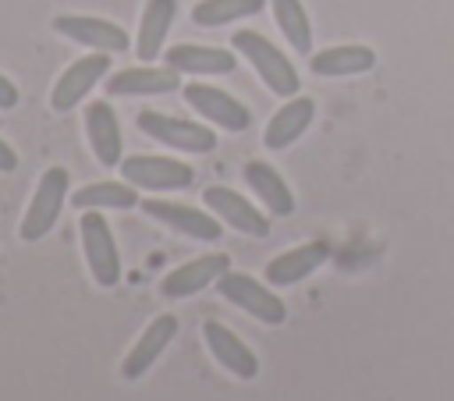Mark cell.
Here are the masks:
<instances>
[{
  "label": "cell",
  "instance_id": "obj_14",
  "mask_svg": "<svg viewBox=\"0 0 454 401\" xmlns=\"http://www.w3.org/2000/svg\"><path fill=\"white\" fill-rule=\"evenodd\" d=\"M174 334H177V316L174 312H160L142 334H138V341L131 344V351L124 355V362H121V376L124 380H138V376H145L149 373V366L163 355V348L174 341Z\"/></svg>",
  "mask_w": 454,
  "mask_h": 401
},
{
  "label": "cell",
  "instance_id": "obj_22",
  "mask_svg": "<svg viewBox=\"0 0 454 401\" xmlns=\"http://www.w3.org/2000/svg\"><path fill=\"white\" fill-rule=\"evenodd\" d=\"M174 14H177V0H145L138 35H135V53L142 60H156L163 53V39L170 32Z\"/></svg>",
  "mask_w": 454,
  "mask_h": 401
},
{
  "label": "cell",
  "instance_id": "obj_5",
  "mask_svg": "<svg viewBox=\"0 0 454 401\" xmlns=\"http://www.w3.org/2000/svg\"><path fill=\"white\" fill-rule=\"evenodd\" d=\"M216 287H220V295H223L231 305H238L241 312L255 316V319L266 323V326H280V323L287 319V305H284L262 280H255V277H248V273L227 270V273L216 280Z\"/></svg>",
  "mask_w": 454,
  "mask_h": 401
},
{
  "label": "cell",
  "instance_id": "obj_24",
  "mask_svg": "<svg viewBox=\"0 0 454 401\" xmlns=\"http://www.w3.org/2000/svg\"><path fill=\"white\" fill-rule=\"evenodd\" d=\"M266 7V0H199L192 7V21L202 28H220L241 18H252Z\"/></svg>",
  "mask_w": 454,
  "mask_h": 401
},
{
  "label": "cell",
  "instance_id": "obj_3",
  "mask_svg": "<svg viewBox=\"0 0 454 401\" xmlns=\"http://www.w3.org/2000/svg\"><path fill=\"white\" fill-rule=\"evenodd\" d=\"M67 188H71V177H67L64 167L43 170V177L35 185V195H32V202L25 209V220H21V238L25 241H43L53 231V224H57V216L64 209Z\"/></svg>",
  "mask_w": 454,
  "mask_h": 401
},
{
  "label": "cell",
  "instance_id": "obj_6",
  "mask_svg": "<svg viewBox=\"0 0 454 401\" xmlns=\"http://www.w3.org/2000/svg\"><path fill=\"white\" fill-rule=\"evenodd\" d=\"M121 177L135 188H145V192H174V188H188L195 170L174 156H149V153H138V156H128L121 160Z\"/></svg>",
  "mask_w": 454,
  "mask_h": 401
},
{
  "label": "cell",
  "instance_id": "obj_17",
  "mask_svg": "<svg viewBox=\"0 0 454 401\" xmlns=\"http://www.w3.org/2000/svg\"><path fill=\"white\" fill-rule=\"evenodd\" d=\"M167 67L177 75H231L238 67V57L220 46H199V43H177L163 53Z\"/></svg>",
  "mask_w": 454,
  "mask_h": 401
},
{
  "label": "cell",
  "instance_id": "obj_12",
  "mask_svg": "<svg viewBox=\"0 0 454 401\" xmlns=\"http://www.w3.org/2000/svg\"><path fill=\"white\" fill-rule=\"evenodd\" d=\"M227 270H231V256L227 252H209V256L188 259V263H181L177 270H170L160 280V295L163 298H192L202 287H209L213 280H220Z\"/></svg>",
  "mask_w": 454,
  "mask_h": 401
},
{
  "label": "cell",
  "instance_id": "obj_19",
  "mask_svg": "<svg viewBox=\"0 0 454 401\" xmlns=\"http://www.w3.org/2000/svg\"><path fill=\"white\" fill-rule=\"evenodd\" d=\"M181 85V75L174 67H124L106 78L110 96H163Z\"/></svg>",
  "mask_w": 454,
  "mask_h": 401
},
{
  "label": "cell",
  "instance_id": "obj_23",
  "mask_svg": "<svg viewBox=\"0 0 454 401\" xmlns=\"http://www.w3.org/2000/svg\"><path fill=\"white\" fill-rule=\"evenodd\" d=\"M138 202L142 199L128 181H96L71 195V206L78 209H135Z\"/></svg>",
  "mask_w": 454,
  "mask_h": 401
},
{
  "label": "cell",
  "instance_id": "obj_11",
  "mask_svg": "<svg viewBox=\"0 0 454 401\" xmlns=\"http://www.w3.org/2000/svg\"><path fill=\"white\" fill-rule=\"evenodd\" d=\"M145 216L160 220L163 227L184 234V238H195V241H216L220 238V220L213 213H202L195 206H184V202H170V199H142L138 202Z\"/></svg>",
  "mask_w": 454,
  "mask_h": 401
},
{
  "label": "cell",
  "instance_id": "obj_20",
  "mask_svg": "<svg viewBox=\"0 0 454 401\" xmlns=\"http://www.w3.org/2000/svg\"><path fill=\"white\" fill-rule=\"evenodd\" d=\"M309 67H312V75H319V78H348V75L372 71V67H376V53H372V46L344 43V46H330V50L312 53Z\"/></svg>",
  "mask_w": 454,
  "mask_h": 401
},
{
  "label": "cell",
  "instance_id": "obj_13",
  "mask_svg": "<svg viewBox=\"0 0 454 401\" xmlns=\"http://www.w3.org/2000/svg\"><path fill=\"white\" fill-rule=\"evenodd\" d=\"M202 341H206L209 355H213L227 373H234L238 380H255L259 358H255V351H252L231 326H223V323H216V319H206V323H202Z\"/></svg>",
  "mask_w": 454,
  "mask_h": 401
},
{
  "label": "cell",
  "instance_id": "obj_15",
  "mask_svg": "<svg viewBox=\"0 0 454 401\" xmlns=\"http://www.w3.org/2000/svg\"><path fill=\"white\" fill-rule=\"evenodd\" d=\"M326 259H330V245L326 241H305L298 248H287V252H280L277 259L266 263V284L270 287L298 284V280L312 277Z\"/></svg>",
  "mask_w": 454,
  "mask_h": 401
},
{
  "label": "cell",
  "instance_id": "obj_16",
  "mask_svg": "<svg viewBox=\"0 0 454 401\" xmlns=\"http://www.w3.org/2000/svg\"><path fill=\"white\" fill-rule=\"evenodd\" d=\"M85 135H89V145L103 167H121L124 142H121V124H117V114L110 103L96 99L85 106Z\"/></svg>",
  "mask_w": 454,
  "mask_h": 401
},
{
  "label": "cell",
  "instance_id": "obj_4",
  "mask_svg": "<svg viewBox=\"0 0 454 401\" xmlns=\"http://www.w3.org/2000/svg\"><path fill=\"white\" fill-rule=\"evenodd\" d=\"M135 124H138L142 135H149V138H156L170 149H181V153H213L216 149L213 128L195 124V121H181V117L160 114V110H138Z\"/></svg>",
  "mask_w": 454,
  "mask_h": 401
},
{
  "label": "cell",
  "instance_id": "obj_7",
  "mask_svg": "<svg viewBox=\"0 0 454 401\" xmlns=\"http://www.w3.org/2000/svg\"><path fill=\"white\" fill-rule=\"evenodd\" d=\"M110 71V53H89V57H78L71 67H64V75L57 78V85H53V92H50V106L57 110V114H67V110H74L96 85H99V78Z\"/></svg>",
  "mask_w": 454,
  "mask_h": 401
},
{
  "label": "cell",
  "instance_id": "obj_1",
  "mask_svg": "<svg viewBox=\"0 0 454 401\" xmlns=\"http://www.w3.org/2000/svg\"><path fill=\"white\" fill-rule=\"evenodd\" d=\"M231 46L255 67V75L262 78V85H266L270 92H277V96H284V99L298 96V71H294V64H291V60L284 57V50H277L266 35H259V32H252V28H238L234 39H231Z\"/></svg>",
  "mask_w": 454,
  "mask_h": 401
},
{
  "label": "cell",
  "instance_id": "obj_26",
  "mask_svg": "<svg viewBox=\"0 0 454 401\" xmlns=\"http://www.w3.org/2000/svg\"><path fill=\"white\" fill-rule=\"evenodd\" d=\"M14 103H18V89L7 75H0V110H11Z\"/></svg>",
  "mask_w": 454,
  "mask_h": 401
},
{
  "label": "cell",
  "instance_id": "obj_21",
  "mask_svg": "<svg viewBox=\"0 0 454 401\" xmlns=\"http://www.w3.org/2000/svg\"><path fill=\"white\" fill-rule=\"evenodd\" d=\"M245 181L248 188L262 199V206L273 213V216H291L294 213V192L287 188V181L262 160H248L245 163Z\"/></svg>",
  "mask_w": 454,
  "mask_h": 401
},
{
  "label": "cell",
  "instance_id": "obj_9",
  "mask_svg": "<svg viewBox=\"0 0 454 401\" xmlns=\"http://www.w3.org/2000/svg\"><path fill=\"white\" fill-rule=\"evenodd\" d=\"M202 202H206V209H209L216 220H223V224L234 227L238 234H248V238H266V234H270V220H266L248 199H241V192H234V188H227V185H209V188L202 192Z\"/></svg>",
  "mask_w": 454,
  "mask_h": 401
},
{
  "label": "cell",
  "instance_id": "obj_8",
  "mask_svg": "<svg viewBox=\"0 0 454 401\" xmlns=\"http://www.w3.org/2000/svg\"><path fill=\"white\" fill-rule=\"evenodd\" d=\"M184 103H188L195 114H202L209 124L223 128V131H245V128L252 124L248 106H245L241 99H234L231 92L216 89V85H202V82L184 85Z\"/></svg>",
  "mask_w": 454,
  "mask_h": 401
},
{
  "label": "cell",
  "instance_id": "obj_25",
  "mask_svg": "<svg viewBox=\"0 0 454 401\" xmlns=\"http://www.w3.org/2000/svg\"><path fill=\"white\" fill-rule=\"evenodd\" d=\"M270 7H273V18H277V28L291 43V50L309 53L312 50V25H309V14H305L301 0H270Z\"/></svg>",
  "mask_w": 454,
  "mask_h": 401
},
{
  "label": "cell",
  "instance_id": "obj_18",
  "mask_svg": "<svg viewBox=\"0 0 454 401\" xmlns=\"http://www.w3.org/2000/svg\"><path fill=\"white\" fill-rule=\"evenodd\" d=\"M312 114H316V103L309 96H291L270 121H266V131H262V145L266 149H287L291 142H298L305 135V128L312 124Z\"/></svg>",
  "mask_w": 454,
  "mask_h": 401
},
{
  "label": "cell",
  "instance_id": "obj_10",
  "mask_svg": "<svg viewBox=\"0 0 454 401\" xmlns=\"http://www.w3.org/2000/svg\"><path fill=\"white\" fill-rule=\"evenodd\" d=\"M53 28L60 35L82 43V46L99 50V53H124L131 46L128 32L117 21H106V18H96V14H57Z\"/></svg>",
  "mask_w": 454,
  "mask_h": 401
},
{
  "label": "cell",
  "instance_id": "obj_2",
  "mask_svg": "<svg viewBox=\"0 0 454 401\" xmlns=\"http://www.w3.org/2000/svg\"><path fill=\"white\" fill-rule=\"evenodd\" d=\"M78 231H82V248H85V263H89L92 280L99 287H114L121 280V252H117L110 224L103 220L99 209H85L78 220Z\"/></svg>",
  "mask_w": 454,
  "mask_h": 401
},
{
  "label": "cell",
  "instance_id": "obj_27",
  "mask_svg": "<svg viewBox=\"0 0 454 401\" xmlns=\"http://www.w3.org/2000/svg\"><path fill=\"white\" fill-rule=\"evenodd\" d=\"M18 167V153H14V145H7L4 138H0V170L7 174V170H14Z\"/></svg>",
  "mask_w": 454,
  "mask_h": 401
}]
</instances>
